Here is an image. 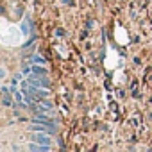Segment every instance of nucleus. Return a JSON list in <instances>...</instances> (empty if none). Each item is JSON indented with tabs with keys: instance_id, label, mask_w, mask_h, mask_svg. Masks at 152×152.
Returning a JSON list of instances; mask_svg holds the SVG:
<instances>
[{
	"instance_id": "2",
	"label": "nucleus",
	"mask_w": 152,
	"mask_h": 152,
	"mask_svg": "<svg viewBox=\"0 0 152 152\" xmlns=\"http://www.w3.org/2000/svg\"><path fill=\"white\" fill-rule=\"evenodd\" d=\"M31 72L36 75V77H47V75H48L47 68H45V66H36V63L31 66Z\"/></svg>"
},
{
	"instance_id": "6",
	"label": "nucleus",
	"mask_w": 152,
	"mask_h": 152,
	"mask_svg": "<svg viewBox=\"0 0 152 152\" xmlns=\"http://www.w3.org/2000/svg\"><path fill=\"white\" fill-rule=\"evenodd\" d=\"M15 99H16V102H18L20 106H25V104L22 102V100H23V97H22V93H20V91H15Z\"/></svg>"
},
{
	"instance_id": "5",
	"label": "nucleus",
	"mask_w": 152,
	"mask_h": 152,
	"mask_svg": "<svg viewBox=\"0 0 152 152\" xmlns=\"http://www.w3.org/2000/svg\"><path fill=\"white\" fill-rule=\"evenodd\" d=\"M31 61H32V63H39V64H43V63H45V59H43L41 56H36V54L31 57Z\"/></svg>"
},
{
	"instance_id": "3",
	"label": "nucleus",
	"mask_w": 152,
	"mask_h": 152,
	"mask_svg": "<svg viewBox=\"0 0 152 152\" xmlns=\"http://www.w3.org/2000/svg\"><path fill=\"white\" fill-rule=\"evenodd\" d=\"M34 140H36V143H41V145H50L52 141H50V138L48 136H45V134H34Z\"/></svg>"
},
{
	"instance_id": "7",
	"label": "nucleus",
	"mask_w": 152,
	"mask_h": 152,
	"mask_svg": "<svg viewBox=\"0 0 152 152\" xmlns=\"http://www.w3.org/2000/svg\"><path fill=\"white\" fill-rule=\"evenodd\" d=\"M31 73V66H27V68H23V75H29Z\"/></svg>"
},
{
	"instance_id": "4",
	"label": "nucleus",
	"mask_w": 152,
	"mask_h": 152,
	"mask_svg": "<svg viewBox=\"0 0 152 152\" xmlns=\"http://www.w3.org/2000/svg\"><path fill=\"white\" fill-rule=\"evenodd\" d=\"M2 104L4 106H13V99H11V95L6 91V95H4V99H2Z\"/></svg>"
},
{
	"instance_id": "1",
	"label": "nucleus",
	"mask_w": 152,
	"mask_h": 152,
	"mask_svg": "<svg viewBox=\"0 0 152 152\" xmlns=\"http://www.w3.org/2000/svg\"><path fill=\"white\" fill-rule=\"evenodd\" d=\"M27 83H29L31 86H34V88H45V90H48V88H50V83H48L45 77H36V75L29 77V79H27Z\"/></svg>"
}]
</instances>
